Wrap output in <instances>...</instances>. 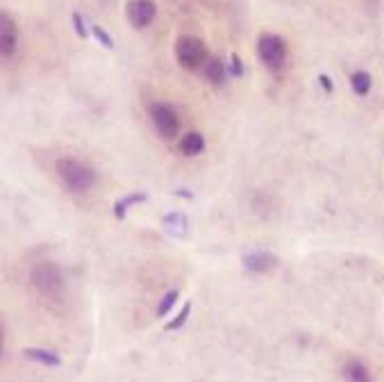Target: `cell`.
<instances>
[{
	"instance_id": "16",
	"label": "cell",
	"mask_w": 384,
	"mask_h": 382,
	"mask_svg": "<svg viewBox=\"0 0 384 382\" xmlns=\"http://www.w3.org/2000/svg\"><path fill=\"white\" fill-rule=\"evenodd\" d=\"M191 310H193L191 300H189V303H184V305H182V310H180V314H177V317H175L173 321H169V323H166V326H164V330H166V332L180 330V328L184 326V323L189 321V317H191Z\"/></svg>"
},
{
	"instance_id": "4",
	"label": "cell",
	"mask_w": 384,
	"mask_h": 382,
	"mask_svg": "<svg viewBox=\"0 0 384 382\" xmlns=\"http://www.w3.org/2000/svg\"><path fill=\"white\" fill-rule=\"evenodd\" d=\"M175 57H177V64H180L184 71H198V68L205 66V62L210 60L205 44L198 37H191V34H182L175 42Z\"/></svg>"
},
{
	"instance_id": "17",
	"label": "cell",
	"mask_w": 384,
	"mask_h": 382,
	"mask_svg": "<svg viewBox=\"0 0 384 382\" xmlns=\"http://www.w3.org/2000/svg\"><path fill=\"white\" fill-rule=\"evenodd\" d=\"M177 289H171L169 293H164V298L160 300V305H157V317L164 319V317H169V312L175 307V300H177Z\"/></svg>"
},
{
	"instance_id": "5",
	"label": "cell",
	"mask_w": 384,
	"mask_h": 382,
	"mask_svg": "<svg viewBox=\"0 0 384 382\" xmlns=\"http://www.w3.org/2000/svg\"><path fill=\"white\" fill-rule=\"evenodd\" d=\"M148 116H151V123L155 127V132L166 141H173L177 134H180V119H177V112L171 105L166 103H153L148 107Z\"/></svg>"
},
{
	"instance_id": "8",
	"label": "cell",
	"mask_w": 384,
	"mask_h": 382,
	"mask_svg": "<svg viewBox=\"0 0 384 382\" xmlns=\"http://www.w3.org/2000/svg\"><path fill=\"white\" fill-rule=\"evenodd\" d=\"M16 44H18V30L14 18L7 12H0V53H3L5 60H9L16 53Z\"/></svg>"
},
{
	"instance_id": "12",
	"label": "cell",
	"mask_w": 384,
	"mask_h": 382,
	"mask_svg": "<svg viewBox=\"0 0 384 382\" xmlns=\"http://www.w3.org/2000/svg\"><path fill=\"white\" fill-rule=\"evenodd\" d=\"M343 376H346L348 382H373L371 371L359 359H348L346 367H343Z\"/></svg>"
},
{
	"instance_id": "15",
	"label": "cell",
	"mask_w": 384,
	"mask_h": 382,
	"mask_svg": "<svg viewBox=\"0 0 384 382\" xmlns=\"http://www.w3.org/2000/svg\"><path fill=\"white\" fill-rule=\"evenodd\" d=\"M350 87L357 96H369L371 87H373V77L366 71H354L350 75Z\"/></svg>"
},
{
	"instance_id": "9",
	"label": "cell",
	"mask_w": 384,
	"mask_h": 382,
	"mask_svg": "<svg viewBox=\"0 0 384 382\" xmlns=\"http://www.w3.org/2000/svg\"><path fill=\"white\" fill-rule=\"evenodd\" d=\"M162 228L173 234V237H186L189 234V219H186V214L182 212H169V214H164V219H162Z\"/></svg>"
},
{
	"instance_id": "7",
	"label": "cell",
	"mask_w": 384,
	"mask_h": 382,
	"mask_svg": "<svg viewBox=\"0 0 384 382\" xmlns=\"http://www.w3.org/2000/svg\"><path fill=\"white\" fill-rule=\"evenodd\" d=\"M243 269L250 271V273H257V276H262V273H269L273 271L275 267L280 264L278 255H273L271 250H250L243 255Z\"/></svg>"
},
{
	"instance_id": "18",
	"label": "cell",
	"mask_w": 384,
	"mask_h": 382,
	"mask_svg": "<svg viewBox=\"0 0 384 382\" xmlns=\"http://www.w3.org/2000/svg\"><path fill=\"white\" fill-rule=\"evenodd\" d=\"M89 30H91V34L96 37V42H98V44L105 46V48H110V51H112V48H114V39H112L110 34H107L105 27L91 23V25H89Z\"/></svg>"
},
{
	"instance_id": "11",
	"label": "cell",
	"mask_w": 384,
	"mask_h": 382,
	"mask_svg": "<svg viewBox=\"0 0 384 382\" xmlns=\"http://www.w3.org/2000/svg\"><path fill=\"white\" fill-rule=\"evenodd\" d=\"M177 148H180L184 158H196V155L205 151V136L200 132H186L180 144H177Z\"/></svg>"
},
{
	"instance_id": "20",
	"label": "cell",
	"mask_w": 384,
	"mask_h": 382,
	"mask_svg": "<svg viewBox=\"0 0 384 382\" xmlns=\"http://www.w3.org/2000/svg\"><path fill=\"white\" fill-rule=\"evenodd\" d=\"M73 25H75V34L80 37V39H87L89 37V32L91 30H87V25H84V21H82V16L80 14H73Z\"/></svg>"
},
{
	"instance_id": "1",
	"label": "cell",
	"mask_w": 384,
	"mask_h": 382,
	"mask_svg": "<svg viewBox=\"0 0 384 382\" xmlns=\"http://www.w3.org/2000/svg\"><path fill=\"white\" fill-rule=\"evenodd\" d=\"M55 173L62 187L71 193H87L96 187L98 175L89 164L75 158H59L55 162Z\"/></svg>"
},
{
	"instance_id": "3",
	"label": "cell",
	"mask_w": 384,
	"mask_h": 382,
	"mask_svg": "<svg viewBox=\"0 0 384 382\" xmlns=\"http://www.w3.org/2000/svg\"><path fill=\"white\" fill-rule=\"evenodd\" d=\"M257 55L269 71L278 73L284 68V62H287V42L280 34L262 32L257 39Z\"/></svg>"
},
{
	"instance_id": "13",
	"label": "cell",
	"mask_w": 384,
	"mask_h": 382,
	"mask_svg": "<svg viewBox=\"0 0 384 382\" xmlns=\"http://www.w3.org/2000/svg\"><path fill=\"white\" fill-rule=\"evenodd\" d=\"M146 200H148V193H143V191H134V193L123 196L121 200L114 203V217L118 221H123L127 217V210H130L132 205H139V203H146Z\"/></svg>"
},
{
	"instance_id": "14",
	"label": "cell",
	"mask_w": 384,
	"mask_h": 382,
	"mask_svg": "<svg viewBox=\"0 0 384 382\" xmlns=\"http://www.w3.org/2000/svg\"><path fill=\"white\" fill-rule=\"evenodd\" d=\"M23 355L32 362H39V364H44V367H62V357L46 348H25Z\"/></svg>"
},
{
	"instance_id": "19",
	"label": "cell",
	"mask_w": 384,
	"mask_h": 382,
	"mask_svg": "<svg viewBox=\"0 0 384 382\" xmlns=\"http://www.w3.org/2000/svg\"><path fill=\"white\" fill-rule=\"evenodd\" d=\"M228 75H230V77H243V62H241V57L236 55V53H232V55H230Z\"/></svg>"
},
{
	"instance_id": "22",
	"label": "cell",
	"mask_w": 384,
	"mask_h": 382,
	"mask_svg": "<svg viewBox=\"0 0 384 382\" xmlns=\"http://www.w3.org/2000/svg\"><path fill=\"white\" fill-rule=\"evenodd\" d=\"M175 196H182V198H186V200H193V193H186V189H177Z\"/></svg>"
},
{
	"instance_id": "2",
	"label": "cell",
	"mask_w": 384,
	"mask_h": 382,
	"mask_svg": "<svg viewBox=\"0 0 384 382\" xmlns=\"http://www.w3.org/2000/svg\"><path fill=\"white\" fill-rule=\"evenodd\" d=\"M30 280H32V287L41 293L44 298L59 300L64 296L66 280H64L62 269H59L57 264H51V262L37 264L32 273H30Z\"/></svg>"
},
{
	"instance_id": "6",
	"label": "cell",
	"mask_w": 384,
	"mask_h": 382,
	"mask_svg": "<svg viewBox=\"0 0 384 382\" xmlns=\"http://www.w3.org/2000/svg\"><path fill=\"white\" fill-rule=\"evenodd\" d=\"M125 16L132 27L141 30L148 27L157 16V5L155 0H127L125 3Z\"/></svg>"
},
{
	"instance_id": "10",
	"label": "cell",
	"mask_w": 384,
	"mask_h": 382,
	"mask_svg": "<svg viewBox=\"0 0 384 382\" xmlns=\"http://www.w3.org/2000/svg\"><path fill=\"white\" fill-rule=\"evenodd\" d=\"M205 77L214 87L225 84V80H228V66L221 62V57H210V60L205 62Z\"/></svg>"
},
{
	"instance_id": "21",
	"label": "cell",
	"mask_w": 384,
	"mask_h": 382,
	"mask_svg": "<svg viewBox=\"0 0 384 382\" xmlns=\"http://www.w3.org/2000/svg\"><path fill=\"white\" fill-rule=\"evenodd\" d=\"M319 82H321V87H323L325 91H328V94H332V89H334V87H332V80H330L328 75H321V77H319Z\"/></svg>"
}]
</instances>
